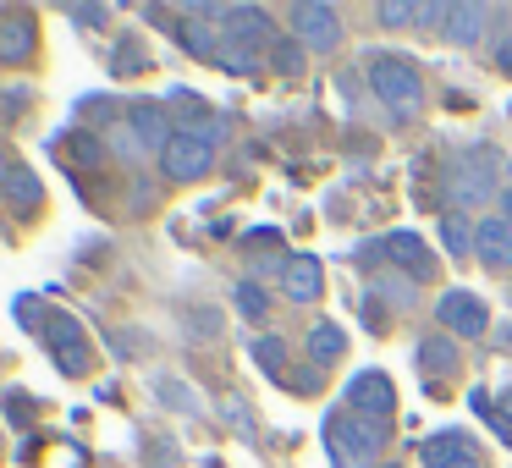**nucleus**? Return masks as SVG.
Segmentation results:
<instances>
[{
    "mask_svg": "<svg viewBox=\"0 0 512 468\" xmlns=\"http://www.w3.org/2000/svg\"><path fill=\"white\" fill-rule=\"evenodd\" d=\"M380 441H386V430L369 419H358L353 408L347 413H325V452H331L336 468H369L380 452Z\"/></svg>",
    "mask_w": 512,
    "mask_h": 468,
    "instance_id": "nucleus-1",
    "label": "nucleus"
},
{
    "mask_svg": "<svg viewBox=\"0 0 512 468\" xmlns=\"http://www.w3.org/2000/svg\"><path fill=\"white\" fill-rule=\"evenodd\" d=\"M369 83H375V94L391 105L397 116H413L419 111V100H424V89H419V72H413V61H402V56H369Z\"/></svg>",
    "mask_w": 512,
    "mask_h": 468,
    "instance_id": "nucleus-2",
    "label": "nucleus"
},
{
    "mask_svg": "<svg viewBox=\"0 0 512 468\" xmlns=\"http://www.w3.org/2000/svg\"><path fill=\"white\" fill-rule=\"evenodd\" d=\"M496 182H501V155H496V149H468V155L457 160V171H452V204H457V210L490 204Z\"/></svg>",
    "mask_w": 512,
    "mask_h": 468,
    "instance_id": "nucleus-3",
    "label": "nucleus"
},
{
    "mask_svg": "<svg viewBox=\"0 0 512 468\" xmlns=\"http://www.w3.org/2000/svg\"><path fill=\"white\" fill-rule=\"evenodd\" d=\"M45 342H50V358L61 364V375H89V364H94V347H89V336H83V325L72 320V314H50L45 320Z\"/></svg>",
    "mask_w": 512,
    "mask_h": 468,
    "instance_id": "nucleus-4",
    "label": "nucleus"
},
{
    "mask_svg": "<svg viewBox=\"0 0 512 468\" xmlns=\"http://www.w3.org/2000/svg\"><path fill=\"white\" fill-rule=\"evenodd\" d=\"M160 166H166V177L171 182H199V177H210V166H215V144H204L199 133H171V144L160 149Z\"/></svg>",
    "mask_w": 512,
    "mask_h": 468,
    "instance_id": "nucleus-5",
    "label": "nucleus"
},
{
    "mask_svg": "<svg viewBox=\"0 0 512 468\" xmlns=\"http://www.w3.org/2000/svg\"><path fill=\"white\" fill-rule=\"evenodd\" d=\"M287 17H292V28H298L303 45H314V50H336V45H342V12H336V6L298 0Z\"/></svg>",
    "mask_w": 512,
    "mask_h": 468,
    "instance_id": "nucleus-6",
    "label": "nucleus"
},
{
    "mask_svg": "<svg viewBox=\"0 0 512 468\" xmlns=\"http://www.w3.org/2000/svg\"><path fill=\"white\" fill-rule=\"evenodd\" d=\"M419 463L424 468H485V452H479L463 430H441L419 446Z\"/></svg>",
    "mask_w": 512,
    "mask_h": 468,
    "instance_id": "nucleus-7",
    "label": "nucleus"
},
{
    "mask_svg": "<svg viewBox=\"0 0 512 468\" xmlns=\"http://www.w3.org/2000/svg\"><path fill=\"white\" fill-rule=\"evenodd\" d=\"M435 320H441L452 336H485L490 309L474 298V292H446V298L435 303Z\"/></svg>",
    "mask_w": 512,
    "mask_h": 468,
    "instance_id": "nucleus-8",
    "label": "nucleus"
},
{
    "mask_svg": "<svg viewBox=\"0 0 512 468\" xmlns=\"http://www.w3.org/2000/svg\"><path fill=\"white\" fill-rule=\"evenodd\" d=\"M347 408H353V413H375V419H386V413L397 408V391H391V380L380 375V369H358V375L347 380Z\"/></svg>",
    "mask_w": 512,
    "mask_h": 468,
    "instance_id": "nucleus-9",
    "label": "nucleus"
},
{
    "mask_svg": "<svg viewBox=\"0 0 512 468\" xmlns=\"http://www.w3.org/2000/svg\"><path fill=\"white\" fill-rule=\"evenodd\" d=\"M281 292L292 303H314L325 292V265L314 254H287L281 259Z\"/></svg>",
    "mask_w": 512,
    "mask_h": 468,
    "instance_id": "nucleus-10",
    "label": "nucleus"
},
{
    "mask_svg": "<svg viewBox=\"0 0 512 468\" xmlns=\"http://www.w3.org/2000/svg\"><path fill=\"white\" fill-rule=\"evenodd\" d=\"M380 254L391 259L397 270H408V276H419V281H430L435 276V254L424 248V237L419 232H391L386 243H375Z\"/></svg>",
    "mask_w": 512,
    "mask_h": 468,
    "instance_id": "nucleus-11",
    "label": "nucleus"
},
{
    "mask_svg": "<svg viewBox=\"0 0 512 468\" xmlns=\"http://www.w3.org/2000/svg\"><path fill=\"white\" fill-rule=\"evenodd\" d=\"M474 254L490 270H512V221L507 215H490V221L474 226Z\"/></svg>",
    "mask_w": 512,
    "mask_h": 468,
    "instance_id": "nucleus-12",
    "label": "nucleus"
},
{
    "mask_svg": "<svg viewBox=\"0 0 512 468\" xmlns=\"http://www.w3.org/2000/svg\"><path fill=\"white\" fill-rule=\"evenodd\" d=\"M485 6H474V0H463V6H452L446 12V28L441 34L452 39V45H479V34H485Z\"/></svg>",
    "mask_w": 512,
    "mask_h": 468,
    "instance_id": "nucleus-13",
    "label": "nucleus"
},
{
    "mask_svg": "<svg viewBox=\"0 0 512 468\" xmlns=\"http://www.w3.org/2000/svg\"><path fill=\"white\" fill-rule=\"evenodd\" d=\"M28 50H34V23L28 17H0V61L17 67V61H28Z\"/></svg>",
    "mask_w": 512,
    "mask_h": 468,
    "instance_id": "nucleus-14",
    "label": "nucleus"
},
{
    "mask_svg": "<svg viewBox=\"0 0 512 468\" xmlns=\"http://www.w3.org/2000/svg\"><path fill=\"white\" fill-rule=\"evenodd\" d=\"M127 127H133L138 133V144H155V149H166L171 144V127H166V111H160V105H133V111H127Z\"/></svg>",
    "mask_w": 512,
    "mask_h": 468,
    "instance_id": "nucleus-15",
    "label": "nucleus"
},
{
    "mask_svg": "<svg viewBox=\"0 0 512 468\" xmlns=\"http://www.w3.org/2000/svg\"><path fill=\"white\" fill-rule=\"evenodd\" d=\"M226 39H237V45H259L265 39V12L259 6H226Z\"/></svg>",
    "mask_w": 512,
    "mask_h": 468,
    "instance_id": "nucleus-16",
    "label": "nucleus"
},
{
    "mask_svg": "<svg viewBox=\"0 0 512 468\" xmlns=\"http://www.w3.org/2000/svg\"><path fill=\"white\" fill-rule=\"evenodd\" d=\"M419 364L430 375H452L457 369V336H424L419 342Z\"/></svg>",
    "mask_w": 512,
    "mask_h": 468,
    "instance_id": "nucleus-17",
    "label": "nucleus"
},
{
    "mask_svg": "<svg viewBox=\"0 0 512 468\" xmlns=\"http://www.w3.org/2000/svg\"><path fill=\"white\" fill-rule=\"evenodd\" d=\"M0 188H6V199L17 204V210H34L39 199H45V188H39V177L28 166H12L6 171V182H0Z\"/></svg>",
    "mask_w": 512,
    "mask_h": 468,
    "instance_id": "nucleus-18",
    "label": "nucleus"
},
{
    "mask_svg": "<svg viewBox=\"0 0 512 468\" xmlns=\"http://www.w3.org/2000/svg\"><path fill=\"white\" fill-rule=\"evenodd\" d=\"M177 39H182V45H188L193 50V56H221V39H215V28H210V17H199V12H193L188 17V23H182L177 28Z\"/></svg>",
    "mask_w": 512,
    "mask_h": 468,
    "instance_id": "nucleus-19",
    "label": "nucleus"
},
{
    "mask_svg": "<svg viewBox=\"0 0 512 468\" xmlns=\"http://www.w3.org/2000/svg\"><path fill=\"white\" fill-rule=\"evenodd\" d=\"M342 347H347L342 325L320 320V325H314V331H309V358H314V364H331V358H342Z\"/></svg>",
    "mask_w": 512,
    "mask_h": 468,
    "instance_id": "nucleus-20",
    "label": "nucleus"
},
{
    "mask_svg": "<svg viewBox=\"0 0 512 468\" xmlns=\"http://www.w3.org/2000/svg\"><path fill=\"white\" fill-rule=\"evenodd\" d=\"M215 61H221L226 72H243V78H248V72H259V67H265V56H259L254 45H237V39H226V45H221V56H215Z\"/></svg>",
    "mask_w": 512,
    "mask_h": 468,
    "instance_id": "nucleus-21",
    "label": "nucleus"
},
{
    "mask_svg": "<svg viewBox=\"0 0 512 468\" xmlns=\"http://www.w3.org/2000/svg\"><path fill=\"white\" fill-rule=\"evenodd\" d=\"M270 67H276L281 78H298L303 72V45L298 39H276V45H270Z\"/></svg>",
    "mask_w": 512,
    "mask_h": 468,
    "instance_id": "nucleus-22",
    "label": "nucleus"
},
{
    "mask_svg": "<svg viewBox=\"0 0 512 468\" xmlns=\"http://www.w3.org/2000/svg\"><path fill=\"white\" fill-rule=\"evenodd\" d=\"M441 237H446V248H452V254H468V248H474V226H468L463 215H446Z\"/></svg>",
    "mask_w": 512,
    "mask_h": 468,
    "instance_id": "nucleus-23",
    "label": "nucleus"
},
{
    "mask_svg": "<svg viewBox=\"0 0 512 468\" xmlns=\"http://www.w3.org/2000/svg\"><path fill=\"white\" fill-rule=\"evenodd\" d=\"M375 292L391 303V309H408V303H413V292H408V281H402V276H375Z\"/></svg>",
    "mask_w": 512,
    "mask_h": 468,
    "instance_id": "nucleus-24",
    "label": "nucleus"
},
{
    "mask_svg": "<svg viewBox=\"0 0 512 468\" xmlns=\"http://www.w3.org/2000/svg\"><path fill=\"white\" fill-rule=\"evenodd\" d=\"M419 12H424V6H408V0H386V6H380V23H386V28L419 23Z\"/></svg>",
    "mask_w": 512,
    "mask_h": 468,
    "instance_id": "nucleus-25",
    "label": "nucleus"
},
{
    "mask_svg": "<svg viewBox=\"0 0 512 468\" xmlns=\"http://www.w3.org/2000/svg\"><path fill=\"white\" fill-rule=\"evenodd\" d=\"M237 309H243L248 320H265V292H259L254 281H243V287H237Z\"/></svg>",
    "mask_w": 512,
    "mask_h": 468,
    "instance_id": "nucleus-26",
    "label": "nucleus"
},
{
    "mask_svg": "<svg viewBox=\"0 0 512 468\" xmlns=\"http://www.w3.org/2000/svg\"><path fill=\"white\" fill-rule=\"evenodd\" d=\"M254 358L270 369V375H281V369H287V353H281V347L270 342V336H265V342H254Z\"/></svg>",
    "mask_w": 512,
    "mask_h": 468,
    "instance_id": "nucleus-27",
    "label": "nucleus"
},
{
    "mask_svg": "<svg viewBox=\"0 0 512 468\" xmlns=\"http://www.w3.org/2000/svg\"><path fill=\"white\" fill-rule=\"evenodd\" d=\"M17 320H23L28 331H45L50 314H39V303H34V298H17Z\"/></svg>",
    "mask_w": 512,
    "mask_h": 468,
    "instance_id": "nucleus-28",
    "label": "nucleus"
},
{
    "mask_svg": "<svg viewBox=\"0 0 512 468\" xmlns=\"http://www.w3.org/2000/svg\"><path fill=\"white\" fill-rule=\"evenodd\" d=\"M160 397H166L171 408H193V397H188V391H182V386H177V380H171V375H160Z\"/></svg>",
    "mask_w": 512,
    "mask_h": 468,
    "instance_id": "nucleus-29",
    "label": "nucleus"
},
{
    "mask_svg": "<svg viewBox=\"0 0 512 468\" xmlns=\"http://www.w3.org/2000/svg\"><path fill=\"white\" fill-rule=\"evenodd\" d=\"M226 419H232L237 430H254V424H248V402H237V397H226Z\"/></svg>",
    "mask_w": 512,
    "mask_h": 468,
    "instance_id": "nucleus-30",
    "label": "nucleus"
},
{
    "mask_svg": "<svg viewBox=\"0 0 512 468\" xmlns=\"http://www.w3.org/2000/svg\"><path fill=\"white\" fill-rule=\"evenodd\" d=\"M72 17H78V23H105L111 12H105V6H72Z\"/></svg>",
    "mask_w": 512,
    "mask_h": 468,
    "instance_id": "nucleus-31",
    "label": "nucleus"
},
{
    "mask_svg": "<svg viewBox=\"0 0 512 468\" xmlns=\"http://www.w3.org/2000/svg\"><path fill=\"white\" fill-rule=\"evenodd\" d=\"M496 67H501V72H512V34H501V45H496Z\"/></svg>",
    "mask_w": 512,
    "mask_h": 468,
    "instance_id": "nucleus-32",
    "label": "nucleus"
},
{
    "mask_svg": "<svg viewBox=\"0 0 512 468\" xmlns=\"http://www.w3.org/2000/svg\"><path fill=\"white\" fill-rule=\"evenodd\" d=\"M133 67H138V50L122 45V50H116V72H133Z\"/></svg>",
    "mask_w": 512,
    "mask_h": 468,
    "instance_id": "nucleus-33",
    "label": "nucleus"
},
{
    "mask_svg": "<svg viewBox=\"0 0 512 468\" xmlns=\"http://www.w3.org/2000/svg\"><path fill=\"white\" fill-rule=\"evenodd\" d=\"M501 419L512 424V391H501Z\"/></svg>",
    "mask_w": 512,
    "mask_h": 468,
    "instance_id": "nucleus-34",
    "label": "nucleus"
},
{
    "mask_svg": "<svg viewBox=\"0 0 512 468\" xmlns=\"http://www.w3.org/2000/svg\"><path fill=\"white\" fill-rule=\"evenodd\" d=\"M12 166H17V160L6 155V149H0V182H6V171H12Z\"/></svg>",
    "mask_w": 512,
    "mask_h": 468,
    "instance_id": "nucleus-35",
    "label": "nucleus"
},
{
    "mask_svg": "<svg viewBox=\"0 0 512 468\" xmlns=\"http://www.w3.org/2000/svg\"><path fill=\"white\" fill-rule=\"evenodd\" d=\"M501 204H507V210H501V215H507V221H512V188H507V193H501Z\"/></svg>",
    "mask_w": 512,
    "mask_h": 468,
    "instance_id": "nucleus-36",
    "label": "nucleus"
},
{
    "mask_svg": "<svg viewBox=\"0 0 512 468\" xmlns=\"http://www.w3.org/2000/svg\"><path fill=\"white\" fill-rule=\"evenodd\" d=\"M501 336H507V342H512V331H501Z\"/></svg>",
    "mask_w": 512,
    "mask_h": 468,
    "instance_id": "nucleus-37",
    "label": "nucleus"
}]
</instances>
